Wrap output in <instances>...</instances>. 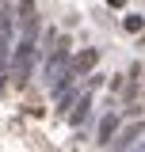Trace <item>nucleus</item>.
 Returning <instances> with one entry per match:
<instances>
[{"instance_id":"obj_2","label":"nucleus","mask_w":145,"mask_h":152,"mask_svg":"<svg viewBox=\"0 0 145 152\" xmlns=\"http://www.w3.org/2000/svg\"><path fill=\"white\" fill-rule=\"evenodd\" d=\"M115 129H118V118H115V114H107V118H103V126H99V141L107 145L111 137H115Z\"/></svg>"},{"instance_id":"obj_1","label":"nucleus","mask_w":145,"mask_h":152,"mask_svg":"<svg viewBox=\"0 0 145 152\" xmlns=\"http://www.w3.org/2000/svg\"><path fill=\"white\" fill-rule=\"evenodd\" d=\"M95 65V50H88V53H80L76 61H72V69H69V76H76V72H84V69H92Z\"/></svg>"}]
</instances>
